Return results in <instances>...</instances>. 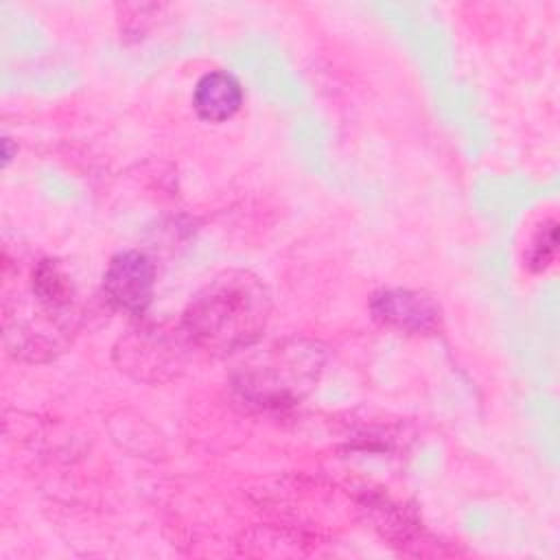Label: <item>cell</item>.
Segmentation results:
<instances>
[{
	"mask_svg": "<svg viewBox=\"0 0 560 560\" xmlns=\"http://www.w3.org/2000/svg\"><path fill=\"white\" fill-rule=\"evenodd\" d=\"M243 103L241 83L230 72H208L203 74L192 92V107L199 118L208 122H223L232 118Z\"/></svg>",
	"mask_w": 560,
	"mask_h": 560,
	"instance_id": "cell-5",
	"label": "cell"
},
{
	"mask_svg": "<svg viewBox=\"0 0 560 560\" xmlns=\"http://www.w3.org/2000/svg\"><path fill=\"white\" fill-rule=\"evenodd\" d=\"M269 293L249 271H225L188 304L182 330L192 346L228 354L252 346L269 319Z\"/></svg>",
	"mask_w": 560,
	"mask_h": 560,
	"instance_id": "cell-1",
	"label": "cell"
},
{
	"mask_svg": "<svg viewBox=\"0 0 560 560\" xmlns=\"http://www.w3.org/2000/svg\"><path fill=\"white\" fill-rule=\"evenodd\" d=\"M319 350L276 346L245 365L238 387L260 405H282L300 398L317 378Z\"/></svg>",
	"mask_w": 560,
	"mask_h": 560,
	"instance_id": "cell-2",
	"label": "cell"
},
{
	"mask_svg": "<svg viewBox=\"0 0 560 560\" xmlns=\"http://www.w3.org/2000/svg\"><path fill=\"white\" fill-rule=\"evenodd\" d=\"M153 282V262L140 252H122L107 265L103 276V291L118 311L140 315L151 304Z\"/></svg>",
	"mask_w": 560,
	"mask_h": 560,
	"instance_id": "cell-3",
	"label": "cell"
},
{
	"mask_svg": "<svg viewBox=\"0 0 560 560\" xmlns=\"http://www.w3.org/2000/svg\"><path fill=\"white\" fill-rule=\"evenodd\" d=\"M556 243H558V232H556V223L549 221L540 228V232L536 234V238L532 241L527 260L532 269H542L553 260L556 254Z\"/></svg>",
	"mask_w": 560,
	"mask_h": 560,
	"instance_id": "cell-6",
	"label": "cell"
},
{
	"mask_svg": "<svg viewBox=\"0 0 560 560\" xmlns=\"http://www.w3.org/2000/svg\"><path fill=\"white\" fill-rule=\"evenodd\" d=\"M372 313L385 326L413 332L431 330L438 326L440 319V311L431 302V298L407 289H392L374 295Z\"/></svg>",
	"mask_w": 560,
	"mask_h": 560,
	"instance_id": "cell-4",
	"label": "cell"
}]
</instances>
